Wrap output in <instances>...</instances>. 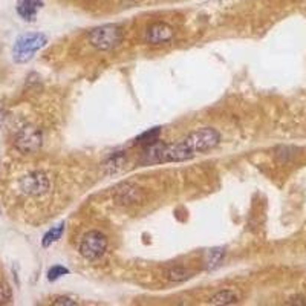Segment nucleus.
<instances>
[{
  "instance_id": "f257e3e1",
  "label": "nucleus",
  "mask_w": 306,
  "mask_h": 306,
  "mask_svg": "<svg viewBox=\"0 0 306 306\" xmlns=\"http://www.w3.org/2000/svg\"><path fill=\"white\" fill-rule=\"evenodd\" d=\"M221 135L212 129L204 127L196 132H192L187 138L175 144H149L144 152V164H159V162H181L192 159L198 153H205L215 149L219 144Z\"/></svg>"
},
{
  "instance_id": "f03ea898",
  "label": "nucleus",
  "mask_w": 306,
  "mask_h": 306,
  "mask_svg": "<svg viewBox=\"0 0 306 306\" xmlns=\"http://www.w3.org/2000/svg\"><path fill=\"white\" fill-rule=\"evenodd\" d=\"M48 43L45 34L40 32H28L20 35L12 48V59L15 63H28L37 51H40Z\"/></svg>"
},
{
  "instance_id": "7ed1b4c3",
  "label": "nucleus",
  "mask_w": 306,
  "mask_h": 306,
  "mask_svg": "<svg viewBox=\"0 0 306 306\" xmlns=\"http://www.w3.org/2000/svg\"><path fill=\"white\" fill-rule=\"evenodd\" d=\"M89 43L97 51H112L123 42V31L117 25H103L89 32Z\"/></svg>"
},
{
  "instance_id": "20e7f679",
  "label": "nucleus",
  "mask_w": 306,
  "mask_h": 306,
  "mask_svg": "<svg viewBox=\"0 0 306 306\" xmlns=\"http://www.w3.org/2000/svg\"><path fill=\"white\" fill-rule=\"evenodd\" d=\"M107 237L100 231H89L83 236L80 243V254L86 260H98L106 254Z\"/></svg>"
},
{
  "instance_id": "39448f33",
  "label": "nucleus",
  "mask_w": 306,
  "mask_h": 306,
  "mask_svg": "<svg viewBox=\"0 0 306 306\" xmlns=\"http://www.w3.org/2000/svg\"><path fill=\"white\" fill-rule=\"evenodd\" d=\"M43 137L42 132L34 127V126H25L22 127L15 138H14V146L18 152L22 153H34L42 147Z\"/></svg>"
},
{
  "instance_id": "423d86ee",
  "label": "nucleus",
  "mask_w": 306,
  "mask_h": 306,
  "mask_svg": "<svg viewBox=\"0 0 306 306\" xmlns=\"http://www.w3.org/2000/svg\"><path fill=\"white\" fill-rule=\"evenodd\" d=\"M18 187L28 196H42L49 190L51 182H49V178L46 176V173L37 170V171H31V173L25 175L18 181Z\"/></svg>"
},
{
  "instance_id": "0eeeda50",
  "label": "nucleus",
  "mask_w": 306,
  "mask_h": 306,
  "mask_svg": "<svg viewBox=\"0 0 306 306\" xmlns=\"http://www.w3.org/2000/svg\"><path fill=\"white\" fill-rule=\"evenodd\" d=\"M173 35H175V31L170 25L158 22V23H153L152 26L147 29L146 40L152 45H159V43L170 42L173 39Z\"/></svg>"
},
{
  "instance_id": "6e6552de",
  "label": "nucleus",
  "mask_w": 306,
  "mask_h": 306,
  "mask_svg": "<svg viewBox=\"0 0 306 306\" xmlns=\"http://www.w3.org/2000/svg\"><path fill=\"white\" fill-rule=\"evenodd\" d=\"M43 2L42 0H18L17 2V12L18 15L26 22H34L37 17V12L42 9Z\"/></svg>"
},
{
  "instance_id": "1a4fd4ad",
  "label": "nucleus",
  "mask_w": 306,
  "mask_h": 306,
  "mask_svg": "<svg viewBox=\"0 0 306 306\" xmlns=\"http://www.w3.org/2000/svg\"><path fill=\"white\" fill-rule=\"evenodd\" d=\"M138 196H140V188L137 187H132V185H126L124 190H120L118 192V196L117 199L120 201V204H135L138 202Z\"/></svg>"
},
{
  "instance_id": "9d476101",
  "label": "nucleus",
  "mask_w": 306,
  "mask_h": 306,
  "mask_svg": "<svg viewBox=\"0 0 306 306\" xmlns=\"http://www.w3.org/2000/svg\"><path fill=\"white\" fill-rule=\"evenodd\" d=\"M237 302H239V294H236L234 291H230V290L215 294L210 300L212 305H233Z\"/></svg>"
},
{
  "instance_id": "9b49d317",
  "label": "nucleus",
  "mask_w": 306,
  "mask_h": 306,
  "mask_svg": "<svg viewBox=\"0 0 306 306\" xmlns=\"http://www.w3.org/2000/svg\"><path fill=\"white\" fill-rule=\"evenodd\" d=\"M63 231H65V222H62V224H59L57 227H54V228L49 230V231L43 236L42 245H43L45 248H48L49 245H52L54 242H57V240L62 237Z\"/></svg>"
},
{
  "instance_id": "f8f14e48",
  "label": "nucleus",
  "mask_w": 306,
  "mask_h": 306,
  "mask_svg": "<svg viewBox=\"0 0 306 306\" xmlns=\"http://www.w3.org/2000/svg\"><path fill=\"white\" fill-rule=\"evenodd\" d=\"M192 271L185 270V268H181V266H175V268H170L167 271V279L171 280V282H184L187 279L192 277Z\"/></svg>"
},
{
  "instance_id": "ddd939ff",
  "label": "nucleus",
  "mask_w": 306,
  "mask_h": 306,
  "mask_svg": "<svg viewBox=\"0 0 306 306\" xmlns=\"http://www.w3.org/2000/svg\"><path fill=\"white\" fill-rule=\"evenodd\" d=\"M159 135H161V129H159V127H153L150 130L141 133V135L137 138V143H140V144H147V146H149V144H153V143L158 141Z\"/></svg>"
},
{
  "instance_id": "4468645a",
  "label": "nucleus",
  "mask_w": 306,
  "mask_h": 306,
  "mask_svg": "<svg viewBox=\"0 0 306 306\" xmlns=\"http://www.w3.org/2000/svg\"><path fill=\"white\" fill-rule=\"evenodd\" d=\"M222 257H224V250H221V248L210 250V251H208V260H207L208 268H212V270L216 268V266L221 263Z\"/></svg>"
},
{
  "instance_id": "2eb2a0df",
  "label": "nucleus",
  "mask_w": 306,
  "mask_h": 306,
  "mask_svg": "<svg viewBox=\"0 0 306 306\" xmlns=\"http://www.w3.org/2000/svg\"><path fill=\"white\" fill-rule=\"evenodd\" d=\"M71 271L66 268V266H62V265H54L52 268H49V271H48V280L49 282H54V280H57V279H60V277H63V276H68Z\"/></svg>"
},
{
  "instance_id": "dca6fc26",
  "label": "nucleus",
  "mask_w": 306,
  "mask_h": 306,
  "mask_svg": "<svg viewBox=\"0 0 306 306\" xmlns=\"http://www.w3.org/2000/svg\"><path fill=\"white\" fill-rule=\"evenodd\" d=\"M12 299V291L6 283H0V305L9 303Z\"/></svg>"
},
{
  "instance_id": "f3484780",
  "label": "nucleus",
  "mask_w": 306,
  "mask_h": 306,
  "mask_svg": "<svg viewBox=\"0 0 306 306\" xmlns=\"http://www.w3.org/2000/svg\"><path fill=\"white\" fill-rule=\"evenodd\" d=\"M54 305H66V306H74L76 305V302L74 300H71V299H68V297H59V299H55V302H54Z\"/></svg>"
},
{
  "instance_id": "a211bd4d",
  "label": "nucleus",
  "mask_w": 306,
  "mask_h": 306,
  "mask_svg": "<svg viewBox=\"0 0 306 306\" xmlns=\"http://www.w3.org/2000/svg\"><path fill=\"white\" fill-rule=\"evenodd\" d=\"M3 121H5V107H3V104L0 103V129H2Z\"/></svg>"
}]
</instances>
